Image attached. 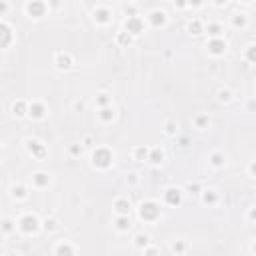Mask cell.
<instances>
[{
	"instance_id": "8992f818",
	"label": "cell",
	"mask_w": 256,
	"mask_h": 256,
	"mask_svg": "<svg viewBox=\"0 0 256 256\" xmlns=\"http://www.w3.org/2000/svg\"><path fill=\"white\" fill-rule=\"evenodd\" d=\"M36 182H38V184H44V182H48L46 174H42V172H40V174H36Z\"/></svg>"
},
{
	"instance_id": "ac0fdd59",
	"label": "cell",
	"mask_w": 256,
	"mask_h": 256,
	"mask_svg": "<svg viewBox=\"0 0 256 256\" xmlns=\"http://www.w3.org/2000/svg\"><path fill=\"white\" fill-rule=\"evenodd\" d=\"M244 2H250V0H244Z\"/></svg>"
},
{
	"instance_id": "52a82bcc",
	"label": "cell",
	"mask_w": 256,
	"mask_h": 256,
	"mask_svg": "<svg viewBox=\"0 0 256 256\" xmlns=\"http://www.w3.org/2000/svg\"><path fill=\"white\" fill-rule=\"evenodd\" d=\"M146 242H148V236H138V238H136V244H138V246H142V244H146Z\"/></svg>"
},
{
	"instance_id": "7c38bea8",
	"label": "cell",
	"mask_w": 256,
	"mask_h": 256,
	"mask_svg": "<svg viewBox=\"0 0 256 256\" xmlns=\"http://www.w3.org/2000/svg\"><path fill=\"white\" fill-rule=\"evenodd\" d=\"M10 224H12V222H10V220H4V230H10V228H12V226H10Z\"/></svg>"
},
{
	"instance_id": "2e32d148",
	"label": "cell",
	"mask_w": 256,
	"mask_h": 256,
	"mask_svg": "<svg viewBox=\"0 0 256 256\" xmlns=\"http://www.w3.org/2000/svg\"><path fill=\"white\" fill-rule=\"evenodd\" d=\"M4 8H6V4H4V2H0V10H4Z\"/></svg>"
},
{
	"instance_id": "5b68a950",
	"label": "cell",
	"mask_w": 256,
	"mask_h": 256,
	"mask_svg": "<svg viewBox=\"0 0 256 256\" xmlns=\"http://www.w3.org/2000/svg\"><path fill=\"white\" fill-rule=\"evenodd\" d=\"M128 226H130V222H128L126 218H118V228L120 230H126Z\"/></svg>"
},
{
	"instance_id": "30bf717a",
	"label": "cell",
	"mask_w": 256,
	"mask_h": 256,
	"mask_svg": "<svg viewBox=\"0 0 256 256\" xmlns=\"http://www.w3.org/2000/svg\"><path fill=\"white\" fill-rule=\"evenodd\" d=\"M56 252H72V248H68V246H58Z\"/></svg>"
},
{
	"instance_id": "9a60e30c",
	"label": "cell",
	"mask_w": 256,
	"mask_h": 256,
	"mask_svg": "<svg viewBox=\"0 0 256 256\" xmlns=\"http://www.w3.org/2000/svg\"><path fill=\"white\" fill-rule=\"evenodd\" d=\"M200 2H202V0H190V4H196V6H198Z\"/></svg>"
},
{
	"instance_id": "3957f363",
	"label": "cell",
	"mask_w": 256,
	"mask_h": 256,
	"mask_svg": "<svg viewBox=\"0 0 256 256\" xmlns=\"http://www.w3.org/2000/svg\"><path fill=\"white\" fill-rule=\"evenodd\" d=\"M116 208H118V212H120V214H126L130 206H128L124 200H118V202H116Z\"/></svg>"
},
{
	"instance_id": "8fae6325",
	"label": "cell",
	"mask_w": 256,
	"mask_h": 256,
	"mask_svg": "<svg viewBox=\"0 0 256 256\" xmlns=\"http://www.w3.org/2000/svg\"><path fill=\"white\" fill-rule=\"evenodd\" d=\"M30 114H34V116H42V108H40V106H36V108H34V112H30Z\"/></svg>"
},
{
	"instance_id": "7a4b0ae2",
	"label": "cell",
	"mask_w": 256,
	"mask_h": 256,
	"mask_svg": "<svg viewBox=\"0 0 256 256\" xmlns=\"http://www.w3.org/2000/svg\"><path fill=\"white\" fill-rule=\"evenodd\" d=\"M224 48H226V44H224V42H212V44H210V50L216 52V54L224 52Z\"/></svg>"
},
{
	"instance_id": "e0dca14e",
	"label": "cell",
	"mask_w": 256,
	"mask_h": 256,
	"mask_svg": "<svg viewBox=\"0 0 256 256\" xmlns=\"http://www.w3.org/2000/svg\"><path fill=\"white\" fill-rule=\"evenodd\" d=\"M224 2H226V0H216V4H224Z\"/></svg>"
},
{
	"instance_id": "5bb4252c",
	"label": "cell",
	"mask_w": 256,
	"mask_h": 256,
	"mask_svg": "<svg viewBox=\"0 0 256 256\" xmlns=\"http://www.w3.org/2000/svg\"><path fill=\"white\" fill-rule=\"evenodd\" d=\"M210 34H218V26H212L210 28Z\"/></svg>"
},
{
	"instance_id": "9c48e42d",
	"label": "cell",
	"mask_w": 256,
	"mask_h": 256,
	"mask_svg": "<svg viewBox=\"0 0 256 256\" xmlns=\"http://www.w3.org/2000/svg\"><path fill=\"white\" fill-rule=\"evenodd\" d=\"M46 228H48V230H54V228H56V222H54V220H46Z\"/></svg>"
},
{
	"instance_id": "ba28073f",
	"label": "cell",
	"mask_w": 256,
	"mask_h": 256,
	"mask_svg": "<svg viewBox=\"0 0 256 256\" xmlns=\"http://www.w3.org/2000/svg\"><path fill=\"white\" fill-rule=\"evenodd\" d=\"M190 30H194V34H200V24H198V22L190 24Z\"/></svg>"
},
{
	"instance_id": "4fadbf2b",
	"label": "cell",
	"mask_w": 256,
	"mask_h": 256,
	"mask_svg": "<svg viewBox=\"0 0 256 256\" xmlns=\"http://www.w3.org/2000/svg\"><path fill=\"white\" fill-rule=\"evenodd\" d=\"M234 24H236V26H238V24L242 26V24H244V18H236V20H234Z\"/></svg>"
},
{
	"instance_id": "277c9868",
	"label": "cell",
	"mask_w": 256,
	"mask_h": 256,
	"mask_svg": "<svg viewBox=\"0 0 256 256\" xmlns=\"http://www.w3.org/2000/svg\"><path fill=\"white\" fill-rule=\"evenodd\" d=\"M28 10H30V14H32V12H34V14H36V16H38V14H42V6H38V4H36V2H34V6H32V4H30V6H28Z\"/></svg>"
},
{
	"instance_id": "6da1fadb",
	"label": "cell",
	"mask_w": 256,
	"mask_h": 256,
	"mask_svg": "<svg viewBox=\"0 0 256 256\" xmlns=\"http://www.w3.org/2000/svg\"><path fill=\"white\" fill-rule=\"evenodd\" d=\"M22 230L24 232H34L36 228H38V220L34 218V216H26V218H22Z\"/></svg>"
}]
</instances>
